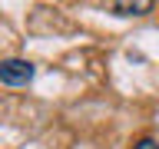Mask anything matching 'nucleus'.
<instances>
[{"label": "nucleus", "mask_w": 159, "mask_h": 149, "mask_svg": "<svg viewBox=\"0 0 159 149\" xmlns=\"http://www.w3.org/2000/svg\"><path fill=\"white\" fill-rule=\"evenodd\" d=\"M133 149H159V142L156 139H143V142H136Z\"/></svg>", "instance_id": "obj_3"}, {"label": "nucleus", "mask_w": 159, "mask_h": 149, "mask_svg": "<svg viewBox=\"0 0 159 149\" xmlns=\"http://www.w3.org/2000/svg\"><path fill=\"white\" fill-rule=\"evenodd\" d=\"M106 10H109V13H116V17H143V13L152 10V3H149V0H133V3L123 0V3H109Z\"/></svg>", "instance_id": "obj_2"}, {"label": "nucleus", "mask_w": 159, "mask_h": 149, "mask_svg": "<svg viewBox=\"0 0 159 149\" xmlns=\"http://www.w3.org/2000/svg\"><path fill=\"white\" fill-rule=\"evenodd\" d=\"M37 76V66L30 60H3L0 63V83L3 86H27Z\"/></svg>", "instance_id": "obj_1"}]
</instances>
